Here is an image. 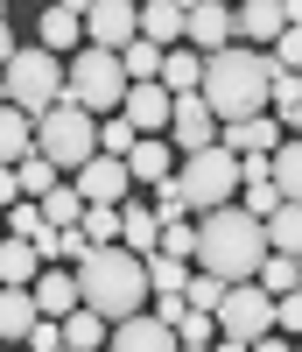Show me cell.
I'll return each mask as SVG.
<instances>
[{
    "label": "cell",
    "instance_id": "obj_20",
    "mask_svg": "<svg viewBox=\"0 0 302 352\" xmlns=\"http://www.w3.org/2000/svg\"><path fill=\"white\" fill-rule=\"evenodd\" d=\"M56 324H64V345H71V352H99V345H106V317L84 310V303H71Z\"/></svg>",
    "mask_w": 302,
    "mask_h": 352
},
{
    "label": "cell",
    "instance_id": "obj_2",
    "mask_svg": "<svg viewBox=\"0 0 302 352\" xmlns=\"http://www.w3.org/2000/svg\"><path fill=\"white\" fill-rule=\"evenodd\" d=\"M71 275H78V303H84V310H99L106 324L148 303V268H141V254H134V247H119V240L84 247V261H71Z\"/></svg>",
    "mask_w": 302,
    "mask_h": 352
},
{
    "label": "cell",
    "instance_id": "obj_38",
    "mask_svg": "<svg viewBox=\"0 0 302 352\" xmlns=\"http://www.w3.org/2000/svg\"><path fill=\"white\" fill-rule=\"evenodd\" d=\"M0 99H8V85H0Z\"/></svg>",
    "mask_w": 302,
    "mask_h": 352
},
{
    "label": "cell",
    "instance_id": "obj_9",
    "mask_svg": "<svg viewBox=\"0 0 302 352\" xmlns=\"http://www.w3.org/2000/svg\"><path fill=\"white\" fill-rule=\"evenodd\" d=\"M71 184H78V197H84V204H119V197L134 190V176H127V162H119V155L92 148V155L71 169Z\"/></svg>",
    "mask_w": 302,
    "mask_h": 352
},
{
    "label": "cell",
    "instance_id": "obj_8",
    "mask_svg": "<svg viewBox=\"0 0 302 352\" xmlns=\"http://www.w3.org/2000/svg\"><path fill=\"white\" fill-rule=\"evenodd\" d=\"M267 310H275V296L253 282V275H239V282H225V296H218V310H211V324H218V345H253L260 331H267Z\"/></svg>",
    "mask_w": 302,
    "mask_h": 352
},
{
    "label": "cell",
    "instance_id": "obj_13",
    "mask_svg": "<svg viewBox=\"0 0 302 352\" xmlns=\"http://www.w3.org/2000/svg\"><path fill=\"white\" fill-rule=\"evenodd\" d=\"M134 8H141V0H92V8L78 14L84 43H99V50H119V43L134 36Z\"/></svg>",
    "mask_w": 302,
    "mask_h": 352
},
{
    "label": "cell",
    "instance_id": "obj_31",
    "mask_svg": "<svg viewBox=\"0 0 302 352\" xmlns=\"http://www.w3.org/2000/svg\"><path fill=\"white\" fill-rule=\"evenodd\" d=\"M218 296H225V282L211 275V268H197V275H183V303H190V310H218Z\"/></svg>",
    "mask_w": 302,
    "mask_h": 352
},
{
    "label": "cell",
    "instance_id": "obj_21",
    "mask_svg": "<svg viewBox=\"0 0 302 352\" xmlns=\"http://www.w3.org/2000/svg\"><path fill=\"white\" fill-rule=\"evenodd\" d=\"M36 317H43V310H36V296H28L21 282H0V338H21Z\"/></svg>",
    "mask_w": 302,
    "mask_h": 352
},
{
    "label": "cell",
    "instance_id": "obj_1",
    "mask_svg": "<svg viewBox=\"0 0 302 352\" xmlns=\"http://www.w3.org/2000/svg\"><path fill=\"white\" fill-rule=\"evenodd\" d=\"M267 50H239L218 43L204 50V71H197V99L218 113V120H239V113H267Z\"/></svg>",
    "mask_w": 302,
    "mask_h": 352
},
{
    "label": "cell",
    "instance_id": "obj_15",
    "mask_svg": "<svg viewBox=\"0 0 302 352\" xmlns=\"http://www.w3.org/2000/svg\"><path fill=\"white\" fill-rule=\"evenodd\" d=\"M28 296H36V310H43V317H64V310L78 303V275H71V268H49V261H43V268L28 275Z\"/></svg>",
    "mask_w": 302,
    "mask_h": 352
},
{
    "label": "cell",
    "instance_id": "obj_25",
    "mask_svg": "<svg viewBox=\"0 0 302 352\" xmlns=\"http://www.w3.org/2000/svg\"><path fill=\"white\" fill-rule=\"evenodd\" d=\"M267 184H275L281 197L302 190V148H295V141H275V148H267Z\"/></svg>",
    "mask_w": 302,
    "mask_h": 352
},
{
    "label": "cell",
    "instance_id": "obj_12",
    "mask_svg": "<svg viewBox=\"0 0 302 352\" xmlns=\"http://www.w3.org/2000/svg\"><path fill=\"white\" fill-rule=\"evenodd\" d=\"M295 14H302V0H239V8H232V36H239V43H267V36L288 28Z\"/></svg>",
    "mask_w": 302,
    "mask_h": 352
},
{
    "label": "cell",
    "instance_id": "obj_10",
    "mask_svg": "<svg viewBox=\"0 0 302 352\" xmlns=\"http://www.w3.org/2000/svg\"><path fill=\"white\" fill-rule=\"evenodd\" d=\"M162 134H169V148H176V155H190V148H204V141H218V113H211L197 92H176V99H169V127H162Z\"/></svg>",
    "mask_w": 302,
    "mask_h": 352
},
{
    "label": "cell",
    "instance_id": "obj_7",
    "mask_svg": "<svg viewBox=\"0 0 302 352\" xmlns=\"http://www.w3.org/2000/svg\"><path fill=\"white\" fill-rule=\"evenodd\" d=\"M119 92H127V71H119V56L99 50V43H78L71 64H64V99H78L84 113H113Z\"/></svg>",
    "mask_w": 302,
    "mask_h": 352
},
{
    "label": "cell",
    "instance_id": "obj_3",
    "mask_svg": "<svg viewBox=\"0 0 302 352\" xmlns=\"http://www.w3.org/2000/svg\"><path fill=\"white\" fill-rule=\"evenodd\" d=\"M267 254V232L253 212H239V204H211V212H197V247L190 261L197 268H211L218 282H239V275H253V261Z\"/></svg>",
    "mask_w": 302,
    "mask_h": 352
},
{
    "label": "cell",
    "instance_id": "obj_30",
    "mask_svg": "<svg viewBox=\"0 0 302 352\" xmlns=\"http://www.w3.org/2000/svg\"><path fill=\"white\" fill-rule=\"evenodd\" d=\"M169 331H176V345H218V324H211V310H190V303H183V317H176Z\"/></svg>",
    "mask_w": 302,
    "mask_h": 352
},
{
    "label": "cell",
    "instance_id": "obj_37",
    "mask_svg": "<svg viewBox=\"0 0 302 352\" xmlns=\"http://www.w3.org/2000/svg\"><path fill=\"white\" fill-rule=\"evenodd\" d=\"M56 8H64V14H84V8H92V0H56Z\"/></svg>",
    "mask_w": 302,
    "mask_h": 352
},
{
    "label": "cell",
    "instance_id": "obj_4",
    "mask_svg": "<svg viewBox=\"0 0 302 352\" xmlns=\"http://www.w3.org/2000/svg\"><path fill=\"white\" fill-rule=\"evenodd\" d=\"M176 197H183V212H211V204H225L239 190V155L225 148V141H204V148L176 155Z\"/></svg>",
    "mask_w": 302,
    "mask_h": 352
},
{
    "label": "cell",
    "instance_id": "obj_14",
    "mask_svg": "<svg viewBox=\"0 0 302 352\" xmlns=\"http://www.w3.org/2000/svg\"><path fill=\"white\" fill-rule=\"evenodd\" d=\"M183 43L190 50L232 43V8H225V0H190V8H183Z\"/></svg>",
    "mask_w": 302,
    "mask_h": 352
},
{
    "label": "cell",
    "instance_id": "obj_35",
    "mask_svg": "<svg viewBox=\"0 0 302 352\" xmlns=\"http://www.w3.org/2000/svg\"><path fill=\"white\" fill-rule=\"evenodd\" d=\"M21 197V184H14V162H0V204H14Z\"/></svg>",
    "mask_w": 302,
    "mask_h": 352
},
{
    "label": "cell",
    "instance_id": "obj_5",
    "mask_svg": "<svg viewBox=\"0 0 302 352\" xmlns=\"http://www.w3.org/2000/svg\"><path fill=\"white\" fill-rule=\"evenodd\" d=\"M0 85H8V106H21L28 120H36V113L49 106V99H64V56L56 50H8V64H0Z\"/></svg>",
    "mask_w": 302,
    "mask_h": 352
},
{
    "label": "cell",
    "instance_id": "obj_34",
    "mask_svg": "<svg viewBox=\"0 0 302 352\" xmlns=\"http://www.w3.org/2000/svg\"><path fill=\"white\" fill-rule=\"evenodd\" d=\"M84 226H56V261H84Z\"/></svg>",
    "mask_w": 302,
    "mask_h": 352
},
{
    "label": "cell",
    "instance_id": "obj_26",
    "mask_svg": "<svg viewBox=\"0 0 302 352\" xmlns=\"http://www.w3.org/2000/svg\"><path fill=\"white\" fill-rule=\"evenodd\" d=\"M113 56H119V71H127V78H155V71H162V43H148V36H127Z\"/></svg>",
    "mask_w": 302,
    "mask_h": 352
},
{
    "label": "cell",
    "instance_id": "obj_19",
    "mask_svg": "<svg viewBox=\"0 0 302 352\" xmlns=\"http://www.w3.org/2000/svg\"><path fill=\"white\" fill-rule=\"evenodd\" d=\"M197 71H204V50H190V43H169L155 78L169 85V92H197Z\"/></svg>",
    "mask_w": 302,
    "mask_h": 352
},
{
    "label": "cell",
    "instance_id": "obj_17",
    "mask_svg": "<svg viewBox=\"0 0 302 352\" xmlns=\"http://www.w3.org/2000/svg\"><path fill=\"white\" fill-rule=\"evenodd\" d=\"M155 232H162V212H155V204H134V190H127V197H119V247L148 254Z\"/></svg>",
    "mask_w": 302,
    "mask_h": 352
},
{
    "label": "cell",
    "instance_id": "obj_27",
    "mask_svg": "<svg viewBox=\"0 0 302 352\" xmlns=\"http://www.w3.org/2000/svg\"><path fill=\"white\" fill-rule=\"evenodd\" d=\"M14 184H21V197H43V190L56 184V162H49L43 148H28V155H14Z\"/></svg>",
    "mask_w": 302,
    "mask_h": 352
},
{
    "label": "cell",
    "instance_id": "obj_33",
    "mask_svg": "<svg viewBox=\"0 0 302 352\" xmlns=\"http://www.w3.org/2000/svg\"><path fill=\"white\" fill-rule=\"evenodd\" d=\"M21 345H36V352H64V324H56V317H36V324L21 331Z\"/></svg>",
    "mask_w": 302,
    "mask_h": 352
},
{
    "label": "cell",
    "instance_id": "obj_24",
    "mask_svg": "<svg viewBox=\"0 0 302 352\" xmlns=\"http://www.w3.org/2000/svg\"><path fill=\"white\" fill-rule=\"evenodd\" d=\"M267 106H275L281 127H295L302 120V78L295 71H267Z\"/></svg>",
    "mask_w": 302,
    "mask_h": 352
},
{
    "label": "cell",
    "instance_id": "obj_22",
    "mask_svg": "<svg viewBox=\"0 0 302 352\" xmlns=\"http://www.w3.org/2000/svg\"><path fill=\"white\" fill-rule=\"evenodd\" d=\"M260 232H267V247H281V254H295V247H302V204H295V197H281L275 212L260 219Z\"/></svg>",
    "mask_w": 302,
    "mask_h": 352
},
{
    "label": "cell",
    "instance_id": "obj_32",
    "mask_svg": "<svg viewBox=\"0 0 302 352\" xmlns=\"http://www.w3.org/2000/svg\"><path fill=\"white\" fill-rule=\"evenodd\" d=\"M232 197H239V212H253V219H267V212H275V204H281V190L267 184V176H260V184H239Z\"/></svg>",
    "mask_w": 302,
    "mask_h": 352
},
{
    "label": "cell",
    "instance_id": "obj_18",
    "mask_svg": "<svg viewBox=\"0 0 302 352\" xmlns=\"http://www.w3.org/2000/svg\"><path fill=\"white\" fill-rule=\"evenodd\" d=\"M253 282L267 289V296H288V289H302V261L281 254V247H267V254L253 261Z\"/></svg>",
    "mask_w": 302,
    "mask_h": 352
},
{
    "label": "cell",
    "instance_id": "obj_11",
    "mask_svg": "<svg viewBox=\"0 0 302 352\" xmlns=\"http://www.w3.org/2000/svg\"><path fill=\"white\" fill-rule=\"evenodd\" d=\"M169 85L162 78H127V92H119V113L134 120V134H162L169 127Z\"/></svg>",
    "mask_w": 302,
    "mask_h": 352
},
{
    "label": "cell",
    "instance_id": "obj_36",
    "mask_svg": "<svg viewBox=\"0 0 302 352\" xmlns=\"http://www.w3.org/2000/svg\"><path fill=\"white\" fill-rule=\"evenodd\" d=\"M8 50H14V21H8V8H0V64H8Z\"/></svg>",
    "mask_w": 302,
    "mask_h": 352
},
{
    "label": "cell",
    "instance_id": "obj_29",
    "mask_svg": "<svg viewBox=\"0 0 302 352\" xmlns=\"http://www.w3.org/2000/svg\"><path fill=\"white\" fill-rule=\"evenodd\" d=\"M78 226H84V240H92V247L119 240V204H84V212H78Z\"/></svg>",
    "mask_w": 302,
    "mask_h": 352
},
{
    "label": "cell",
    "instance_id": "obj_39",
    "mask_svg": "<svg viewBox=\"0 0 302 352\" xmlns=\"http://www.w3.org/2000/svg\"><path fill=\"white\" fill-rule=\"evenodd\" d=\"M176 8H190V0H176Z\"/></svg>",
    "mask_w": 302,
    "mask_h": 352
},
{
    "label": "cell",
    "instance_id": "obj_16",
    "mask_svg": "<svg viewBox=\"0 0 302 352\" xmlns=\"http://www.w3.org/2000/svg\"><path fill=\"white\" fill-rule=\"evenodd\" d=\"M119 162H127L134 184H155V176H169V169H176V148H169V134H134V148L119 155Z\"/></svg>",
    "mask_w": 302,
    "mask_h": 352
},
{
    "label": "cell",
    "instance_id": "obj_28",
    "mask_svg": "<svg viewBox=\"0 0 302 352\" xmlns=\"http://www.w3.org/2000/svg\"><path fill=\"white\" fill-rule=\"evenodd\" d=\"M78 43H84L78 14H64V8H43V50H78Z\"/></svg>",
    "mask_w": 302,
    "mask_h": 352
},
{
    "label": "cell",
    "instance_id": "obj_6",
    "mask_svg": "<svg viewBox=\"0 0 302 352\" xmlns=\"http://www.w3.org/2000/svg\"><path fill=\"white\" fill-rule=\"evenodd\" d=\"M92 120H99V113H84L78 99H49V106L36 113V148L56 162V176H71L84 155L99 148V141H92Z\"/></svg>",
    "mask_w": 302,
    "mask_h": 352
},
{
    "label": "cell",
    "instance_id": "obj_23",
    "mask_svg": "<svg viewBox=\"0 0 302 352\" xmlns=\"http://www.w3.org/2000/svg\"><path fill=\"white\" fill-rule=\"evenodd\" d=\"M28 148H36V120H28L21 106L0 99V162H14V155H28Z\"/></svg>",
    "mask_w": 302,
    "mask_h": 352
}]
</instances>
